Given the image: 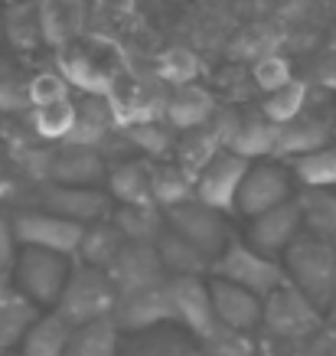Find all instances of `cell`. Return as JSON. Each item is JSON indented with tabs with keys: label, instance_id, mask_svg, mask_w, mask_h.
<instances>
[{
	"label": "cell",
	"instance_id": "25",
	"mask_svg": "<svg viewBox=\"0 0 336 356\" xmlns=\"http://www.w3.org/2000/svg\"><path fill=\"white\" fill-rule=\"evenodd\" d=\"M111 222L118 226V232L124 236V242L134 245H157L160 232L167 229V216L160 206H115Z\"/></svg>",
	"mask_w": 336,
	"mask_h": 356
},
{
	"label": "cell",
	"instance_id": "1",
	"mask_svg": "<svg viewBox=\"0 0 336 356\" xmlns=\"http://www.w3.org/2000/svg\"><path fill=\"white\" fill-rule=\"evenodd\" d=\"M324 311L294 284H281L271 298H264V317H261V343L274 350H291L304 343L317 330H324Z\"/></svg>",
	"mask_w": 336,
	"mask_h": 356
},
{
	"label": "cell",
	"instance_id": "42",
	"mask_svg": "<svg viewBox=\"0 0 336 356\" xmlns=\"http://www.w3.org/2000/svg\"><path fill=\"white\" fill-rule=\"evenodd\" d=\"M324 321H326V327H330V330H336V298L330 301V307L324 311Z\"/></svg>",
	"mask_w": 336,
	"mask_h": 356
},
{
	"label": "cell",
	"instance_id": "20",
	"mask_svg": "<svg viewBox=\"0 0 336 356\" xmlns=\"http://www.w3.org/2000/svg\"><path fill=\"white\" fill-rule=\"evenodd\" d=\"M105 190H108L111 203H118V206H151L153 203L151 161L131 157V161L111 163L108 177H105Z\"/></svg>",
	"mask_w": 336,
	"mask_h": 356
},
{
	"label": "cell",
	"instance_id": "32",
	"mask_svg": "<svg viewBox=\"0 0 336 356\" xmlns=\"http://www.w3.org/2000/svg\"><path fill=\"white\" fill-rule=\"evenodd\" d=\"M176 140H180V134L167 121H141V124H131L128 128V144L141 154V161H151V163L174 157Z\"/></svg>",
	"mask_w": 336,
	"mask_h": 356
},
{
	"label": "cell",
	"instance_id": "7",
	"mask_svg": "<svg viewBox=\"0 0 336 356\" xmlns=\"http://www.w3.org/2000/svg\"><path fill=\"white\" fill-rule=\"evenodd\" d=\"M297 196V184L291 177V167L278 157H268V161H255L249 163L245 170V180L239 186V200H235V216L255 219L264 216L278 206L291 203Z\"/></svg>",
	"mask_w": 336,
	"mask_h": 356
},
{
	"label": "cell",
	"instance_id": "17",
	"mask_svg": "<svg viewBox=\"0 0 336 356\" xmlns=\"http://www.w3.org/2000/svg\"><path fill=\"white\" fill-rule=\"evenodd\" d=\"M115 321H118L121 334H151L157 327H174L167 284L151 288V291H141V294H124L118 301Z\"/></svg>",
	"mask_w": 336,
	"mask_h": 356
},
{
	"label": "cell",
	"instance_id": "24",
	"mask_svg": "<svg viewBox=\"0 0 336 356\" xmlns=\"http://www.w3.org/2000/svg\"><path fill=\"white\" fill-rule=\"evenodd\" d=\"M153 248H157V255H160L163 268H167L170 278H209L212 261H209L199 248L190 245L186 238L176 236L170 226L160 232V238H157Z\"/></svg>",
	"mask_w": 336,
	"mask_h": 356
},
{
	"label": "cell",
	"instance_id": "11",
	"mask_svg": "<svg viewBox=\"0 0 336 356\" xmlns=\"http://www.w3.org/2000/svg\"><path fill=\"white\" fill-rule=\"evenodd\" d=\"M249 163L251 161H245L239 154H232L228 147H222V151L203 167V173L196 177V200L206 203L209 209L222 213V216H232Z\"/></svg>",
	"mask_w": 336,
	"mask_h": 356
},
{
	"label": "cell",
	"instance_id": "28",
	"mask_svg": "<svg viewBox=\"0 0 336 356\" xmlns=\"http://www.w3.org/2000/svg\"><path fill=\"white\" fill-rule=\"evenodd\" d=\"M304 232L336 245V190H297Z\"/></svg>",
	"mask_w": 336,
	"mask_h": 356
},
{
	"label": "cell",
	"instance_id": "49",
	"mask_svg": "<svg viewBox=\"0 0 336 356\" xmlns=\"http://www.w3.org/2000/svg\"><path fill=\"white\" fill-rule=\"evenodd\" d=\"M333 356H336V346H333Z\"/></svg>",
	"mask_w": 336,
	"mask_h": 356
},
{
	"label": "cell",
	"instance_id": "47",
	"mask_svg": "<svg viewBox=\"0 0 336 356\" xmlns=\"http://www.w3.org/2000/svg\"><path fill=\"white\" fill-rule=\"evenodd\" d=\"M0 161H3V140H0Z\"/></svg>",
	"mask_w": 336,
	"mask_h": 356
},
{
	"label": "cell",
	"instance_id": "40",
	"mask_svg": "<svg viewBox=\"0 0 336 356\" xmlns=\"http://www.w3.org/2000/svg\"><path fill=\"white\" fill-rule=\"evenodd\" d=\"M17 255H20V245H17V232H13V216L7 209H0V271H10Z\"/></svg>",
	"mask_w": 336,
	"mask_h": 356
},
{
	"label": "cell",
	"instance_id": "30",
	"mask_svg": "<svg viewBox=\"0 0 336 356\" xmlns=\"http://www.w3.org/2000/svg\"><path fill=\"white\" fill-rule=\"evenodd\" d=\"M151 186H153V203L160 206L163 213L186 203V200H196V180L174 161L151 163Z\"/></svg>",
	"mask_w": 336,
	"mask_h": 356
},
{
	"label": "cell",
	"instance_id": "43",
	"mask_svg": "<svg viewBox=\"0 0 336 356\" xmlns=\"http://www.w3.org/2000/svg\"><path fill=\"white\" fill-rule=\"evenodd\" d=\"M326 49H330V56H333V59H336V30L330 33V43H326Z\"/></svg>",
	"mask_w": 336,
	"mask_h": 356
},
{
	"label": "cell",
	"instance_id": "6",
	"mask_svg": "<svg viewBox=\"0 0 336 356\" xmlns=\"http://www.w3.org/2000/svg\"><path fill=\"white\" fill-rule=\"evenodd\" d=\"M76 259H65L56 252H40V248H20V255L13 261L10 278L17 284V291L33 304V307H49L56 311V304L65 291V281L72 275Z\"/></svg>",
	"mask_w": 336,
	"mask_h": 356
},
{
	"label": "cell",
	"instance_id": "5",
	"mask_svg": "<svg viewBox=\"0 0 336 356\" xmlns=\"http://www.w3.org/2000/svg\"><path fill=\"white\" fill-rule=\"evenodd\" d=\"M59 72H62L65 82L76 88L78 95H105L108 98L115 82L124 76V65H121V59L111 43L82 36L76 43L62 46Z\"/></svg>",
	"mask_w": 336,
	"mask_h": 356
},
{
	"label": "cell",
	"instance_id": "9",
	"mask_svg": "<svg viewBox=\"0 0 336 356\" xmlns=\"http://www.w3.org/2000/svg\"><path fill=\"white\" fill-rule=\"evenodd\" d=\"M163 216H167V226L174 229L176 236L186 238L193 248H199L209 261H216L222 255V248L232 242L228 219L216 209H209L206 203H199V200H186V203L167 209Z\"/></svg>",
	"mask_w": 336,
	"mask_h": 356
},
{
	"label": "cell",
	"instance_id": "13",
	"mask_svg": "<svg viewBox=\"0 0 336 356\" xmlns=\"http://www.w3.org/2000/svg\"><path fill=\"white\" fill-rule=\"evenodd\" d=\"M108 163L95 147L82 144H56L49 147L46 184L56 186H105Z\"/></svg>",
	"mask_w": 336,
	"mask_h": 356
},
{
	"label": "cell",
	"instance_id": "29",
	"mask_svg": "<svg viewBox=\"0 0 336 356\" xmlns=\"http://www.w3.org/2000/svg\"><path fill=\"white\" fill-rule=\"evenodd\" d=\"M284 163L291 167L297 190H336V144H326L320 151H310Z\"/></svg>",
	"mask_w": 336,
	"mask_h": 356
},
{
	"label": "cell",
	"instance_id": "10",
	"mask_svg": "<svg viewBox=\"0 0 336 356\" xmlns=\"http://www.w3.org/2000/svg\"><path fill=\"white\" fill-rule=\"evenodd\" d=\"M40 209H49L56 216L78 222V226H92L101 219H111L115 203L105 186H56V184H43L40 196H36Z\"/></svg>",
	"mask_w": 336,
	"mask_h": 356
},
{
	"label": "cell",
	"instance_id": "37",
	"mask_svg": "<svg viewBox=\"0 0 336 356\" xmlns=\"http://www.w3.org/2000/svg\"><path fill=\"white\" fill-rule=\"evenodd\" d=\"M196 72H199V63H196V56L186 53V49H170V53H163V59L157 63V79L170 88L190 86L196 79Z\"/></svg>",
	"mask_w": 336,
	"mask_h": 356
},
{
	"label": "cell",
	"instance_id": "3",
	"mask_svg": "<svg viewBox=\"0 0 336 356\" xmlns=\"http://www.w3.org/2000/svg\"><path fill=\"white\" fill-rule=\"evenodd\" d=\"M118 301H121V291L118 284L111 281L108 271L76 261L72 275L65 281L62 298L56 304V314L65 317L72 327H85V324H95V321L115 317Z\"/></svg>",
	"mask_w": 336,
	"mask_h": 356
},
{
	"label": "cell",
	"instance_id": "44",
	"mask_svg": "<svg viewBox=\"0 0 336 356\" xmlns=\"http://www.w3.org/2000/svg\"><path fill=\"white\" fill-rule=\"evenodd\" d=\"M7 353H13V346L7 343V340H3V337H0V356H7Z\"/></svg>",
	"mask_w": 336,
	"mask_h": 356
},
{
	"label": "cell",
	"instance_id": "18",
	"mask_svg": "<svg viewBox=\"0 0 336 356\" xmlns=\"http://www.w3.org/2000/svg\"><path fill=\"white\" fill-rule=\"evenodd\" d=\"M326 144H333V111L330 115L304 111L291 124L278 128V151H274V157L278 161H294V157H304L310 151H320Z\"/></svg>",
	"mask_w": 336,
	"mask_h": 356
},
{
	"label": "cell",
	"instance_id": "22",
	"mask_svg": "<svg viewBox=\"0 0 336 356\" xmlns=\"http://www.w3.org/2000/svg\"><path fill=\"white\" fill-rule=\"evenodd\" d=\"M72 330H76V327L69 324L65 317H59L56 311L40 314V317L26 327V334L20 337L17 356H65L69 340H72Z\"/></svg>",
	"mask_w": 336,
	"mask_h": 356
},
{
	"label": "cell",
	"instance_id": "34",
	"mask_svg": "<svg viewBox=\"0 0 336 356\" xmlns=\"http://www.w3.org/2000/svg\"><path fill=\"white\" fill-rule=\"evenodd\" d=\"M33 134L46 144H65L72 128H76V98H65L56 105H40L30 111Z\"/></svg>",
	"mask_w": 336,
	"mask_h": 356
},
{
	"label": "cell",
	"instance_id": "36",
	"mask_svg": "<svg viewBox=\"0 0 336 356\" xmlns=\"http://www.w3.org/2000/svg\"><path fill=\"white\" fill-rule=\"evenodd\" d=\"M203 356H261V337L258 334H239L228 327L216 324L203 340H199Z\"/></svg>",
	"mask_w": 336,
	"mask_h": 356
},
{
	"label": "cell",
	"instance_id": "48",
	"mask_svg": "<svg viewBox=\"0 0 336 356\" xmlns=\"http://www.w3.org/2000/svg\"><path fill=\"white\" fill-rule=\"evenodd\" d=\"M7 356H17V350H13V353H7Z\"/></svg>",
	"mask_w": 336,
	"mask_h": 356
},
{
	"label": "cell",
	"instance_id": "27",
	"mask_svg": "<svg viewBox=\"0 0 336 356\" xmlns=\"http://www.w3.org/2000/svg\"><path fill=\"white\" fill-rule=\"evenodd\" d=\"M124 245H128V242H124V236L118 232V226H115L111 219H101V222L85 226V236H82V245H78L76 261L108 271Z\"/></svg>",
	"mask_w": 336,
	"mask_h": 356
},
{
	"label": "cell",
	"instance_id": "12",
	"mask_svg": "<svg viewBox=\"0 0 336 356\" xmlns=\"http://www.w3.org/2000/svg\"><path fill=\"white\" fill-rule=\"evenodd\" d=\"M167 294H170V321H174V327H180L183 334H190L199 343L216 327L209 278H170L167 281Z\"/></svg>",
	"mask_w": 336,
	"mask_h": 356
},
{
	"label": "cell",
	"instance_id": "4",
	"mask_svg": "<svg viewBox=\"0 0 336 356\" xmlns=\"http://www.w3.org/2000/svg\"><path fill=\"white\" fill-rule=\"evenodd\" d=\"M209 278L232 281V284L251 291L255 298H261V301L271 298L281 284H287L281 259L264 255V252H258V248L251 245L249 238H239V236H232V242L222 248V255L212 261Z\"/></svg>",
	"mask_w": 336,
	"mask_h": 356
},
{
	"label": "cell",
	"instance_id": "41",
	"mask_svg": "<svg viewBox=\"0 0 336 356\" xmlns=\"http://www.w3.org/2000/svg\"><path fill=\"white\" fill-rule=\"evenodd\" d=\"M317 82L326 88V92H333L336 95V59L330 56V59H324V65L317 69Z\"/></svg>",
	"mask_w": 336,
	"mask_h": 356
},
{
	"label": "cell",
	"instance_id": "21",
	"mask_svg": "<svg viewBox=\"0 0 336 356\" xmlns=\"http://www.w3.org/2000/svg\"><path fill=\"white\" fill-rule=\"evenodd\" d=\"M111 128H118L115 108L105 95H78L76 98V128L69 134L65 144H82V147H95L108 138Z\"/></svg>",
	"mask_w": 336,
	"mask_h": 356
},
{
	"label": "cell",
	"instance_id": "33",
	"mask_svg": "<svg viewBox=\"0 0 336 356\" xmlns=\"http://www.w3.org/2000/svg\"><path fill=\"white\" fill-rule=\"evenodd\" d=\"M307 105H310V86H307L304 79H291L284 88L264 95L258 111H261V118H268L274 128H284L294 118H301L307 111Z\"/></svg>",
	"mask_w": 336,
	"mask_h": 356
},
{
	"label": "cell",
	"instance_id": "46",
	"mask_svg": "<svg viewBox=\"0 0 336 356\" xmlns=\"http://www.w3.org/2000/svg\"><path fill=\"white\" fill-rule=\"evenodd\" d=\"M333 144H336V108H333Z\"/></svg>",
	"mask_w": 336,
	"mask_h": 356
},
{
	"label": "cell",
	"instance_id": "2",
	"mask_svg": "<svg viewBox=\"0 0 336 356\" xmlns=\"http://www.w3.org/2000/svg\"><path fill=\"white\" fill-rule=\"evenodd\" d=\"M281 265L287 284L307 294L320 311L330 307V301L336 298V245L304 232L281 255Z\"/></svg>",
	"mask_w": 336,
	"mask_h": 356
},
{
	"label": "cell",
	"instance_id": "35",
	"mask_svg": "<svg viewBox=\"0 0 336 356\" xmlns=\"http://www.w3.org/2000/svg\"><path fill=\"white\" fill-rule=\"evenodd\" d=\"M137 346L131 350V356H203L199 343L190 334H183L180 327H157L151 334H137Z\"/></svg>",
	"mask_w": 336,
	"mask_h": 356
},
{
	"label": "cell",
	"instance_id": "39",
	"mask_svg": "<svg viewBox=\"0 0 336 356\" xmlns=\"http://www.w3.org/2000/svg\"><path fill=\"white\" fill-rule=\"evenodd\" d=\"M251 79H255V86H258L264 95H271V92L287 86L294 76H291L287 59H281V56H261L258 63L251 65Z\"/></svg>",
	"mask_w": 336,
	"mask_h": 356
},
{
	"label": "cell",
	"instance_id": "38",
	"mask_svg": "<svg viewBox=\"0 0 336 356\" xmlns=\"http://www.w3.org/2000/svg\"><path fill=\"white\" fill-rule=\"evenodd\" d=\"M26 98H30L33 108H40V105H56V102L72 98V86L65 82L62 72H40V76H33V82L26 86Z\"/></svg>",
	"mask_w": 336,
	"mask_h": 356
},
{
	"label": "cell",
	"instance_id": "19",
	"mask_svg": "<svg viewBox=\"0 0 336 356\" xmlns=\"http://www.w3.org/2000/svg\"><path fill=\"white\" fill-rule=\"evenodd\" d=\"M163 118H167V124H170L176 134L203 128V124H209V121L216 118V95H212L206 86H196V82L170 88Z\"/></svg>",
	"mask_w": 336,
	"mask_h": 356
},
{
	"label": "cell",
	"instance_id": "31",
	"mask_svg": "<svg viewBox=\"0 0 336 356\" xmlns=\"http://www.w3.org/2000/svg\"><path fill=\"white\" fill-rule=\"evenodd\" d=\"M65 356H121V327L115 317L76 327Z\"/></svg>",
	"mask_w": 336,
	"mask_h": 356
},
{
	"label": "cell",
	"instance_id": "8",
	"mask_svg": "<svg viewBox=\"0 0 336 356\" xmlns=\"http://www.w3.org/2000/svg\"><path fill=\"white\" fill-rule=\"evenodd\" d=\"M10 216H13V232H17V245L20 248L56 252V255H65V259H76L78 255L85 226L69 222V219L56 216L49 209H40V206H30V209L10 213Z\"/></svg>",
	"mask_w": 336,
	"mask_h": 356
},
{
	"label": "cell",
	"instance_id": "15",
	"mask_svg": "<svg viewBox=\"0 0 336 356\" xmlns=\"http://www.w3.org/2000/svg\"><path fill=\"white\" fill-rule=\"evenodd\" d=\"M209 298H212L216 324L239 330V334H261V317H264L261 298L222 278H209Z\"/></svg>",
	"mask_w": 336,
	"mask_h": 356
},
{
	"label": "cell",
	"instance_id": "45",
	"mask_svg": "<svg viewBox=\"0 0 336 356\" xmlns=\"http://www.w3.org/2000/svg\"><path fill=\"white\" fill-rule=\"evenodd\" d=\"M261 356H284V353H278V350H271V346L261 343Z\"/></svg>",
	"mask_w": 336,
	"mask_h": 356
},
{
	"label": "cell",
	"instance_id": "16",
	"mask_svg": "<svg viewBox=\"0 0 336 356\" xmlns=\"http://www.w3.org/2000/svg\"><path fill=\"white\" fill-rule=\"evenodd\" d=\"M111 281L118 284L121 298L124 294H141V291H151V288H160L170 281L167 268H163L160 255L153 245H128L121 248V255L115 259V265L108 268Z\"/></svg>",
	"mask_w": 336,
	"mask_h": 356
},
{
	"label": "cell",
	"instance_id": "26",
	"mask_svg": "<svg viewBox=\"0 0 336 356\" xmlns=\"http://www.w3.org/2000/svg\"><path fill=\"white\" fill-rule=\"evenodd\" d=\"M222 147H226V144H222V134H219L216 124L209 121L203 128H193V131H183V134H180L176 151H174V163H180L196 180V177L203 173V167H206Z\"/></svg>",
	"mask_w": 336,
	"mask_h": 356
},
{
	"label": "cell",
	"instance_id": "14",
	"mask_svg": "<svg viewBox=\"0 0 336 356\" xmlns=\"http://www.w3.org/2000/svg\"><path fill=\"white\" fill-rule=\"evenodd\" d=\"M301 236H304V216H301L297 196H294L291 203L264 213V216L249 219V232H245V238H249L251 245L258 248V252H264V255H271V259H281Z\"/></svg>",
	"mask_w": 336,
	"mask_h": 356
},
{
	"label": "cell",
	"instance_id": "23",
	"mask_svg": "<svg viewBox=\"0 0 336 356\" xmlns=\"http://www.w3.org/2000/svg\"><path fill=\"white\" fill-rule=\"evenodd\" d=\"M40 33L43 40L69 46L85 36V3L82 0H43L40 3Z\"/></svg>",
	"mask_w": 336,
	"mask_h": 356
}]
</instances>
